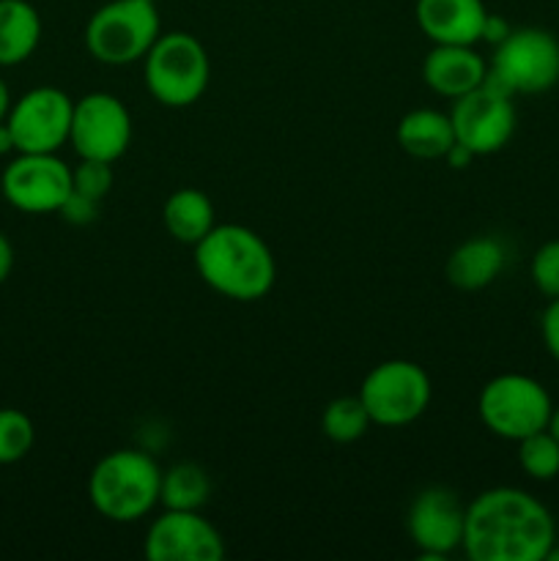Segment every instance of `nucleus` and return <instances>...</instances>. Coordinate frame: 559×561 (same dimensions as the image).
Returning <instances> with one entry per match:
<instances>
[{
    "label": "nucleus",
    "instance_id": "f257e3e1",
    "mask_svg": "<svg viewBox=\"0 0 559 561\" xmlns=\"http://www.w3.org/2000/svg\"><path fill=\"white\" fill-rule=\"evenodd\" d=\"M554 542V515L521 488H491L466 507L460 548L471 561H543Z\"/></svg>",
    "mask_w": 559,
    "mask_h": 561
},
{
    "label": "nucleus",
    "instance_id": "f03ea898",
    "mask_svg": "<svg viewBox=\"0 0 559 561\" xmlns=\"http://www.w3.org/2000/svg\"><path fill=\"white\" fill-rule=\"evenodd\" d=\"M195 268L203 283L233 301H258L274 288L277 263L266 241L244 225H214L195 244Z\"/></svg>",
    "mask_w": 559,
    "mask_h": 561
},
{
    "label": "nucleus",
    "instance_id": "7ed1b4c3",
    "mask_svg": "<svg viewBox=\"0 0 559 561\" xmlns=\"http://www.w3.org/2000/svg\"><path fill=\"white\" fill-rule=\"evenodd\" d=\"M162 469L142 449H115L93 466L88 499L102 518L135 524L159 504Z\"/></svg>",
    "mask_w": 559,
    "mask_h": 561
},
{
    "label": "nucleus",
    "instance_id": "20e7f679",
    "mask_svg": "<svg viewBox=\"0 0 559 561\" xmlns=\"http://www.w3.org/2000/svg\"><path fill=\"white\" fill-rule=\"evenodd\" d=\"M146 88L164 107H190L206 93L212 60L192 33H159L146 58Z\"/></svg>",
    "mask_w": 559,
    "mask_h": 561
},
{
    "label": "nucleus",
    "instance_id": "39448f33",
    "mask_svg": "<svg viewBox=\"0 0 559 561\" xmlns=\"http://www.w3.org/2000/svg\"><path fill=\"white\" fill-rule=\"evenodd\" d=\"M162 33L153 0H107L85 25V47L99 64L126 66L142 60Z\"/></svg>",
    "mask_w": 559,
    "mask_h": 561
},
{
    "label": "nucleus",
    "instance_id": "423d86ee",
    "mask_svg": "<svg viewBox=\"0 0 559 561\" xmlns=\"http://www.w3.org/2000/svg\"><path fill=\"white\" fill-rule=\"evenodd\" d=\"M554 400L537 378L524 373H502L482 387L477 398V414L493 436L515 442L546 431Z\"/></svg>",
    "mask_w": 559,
    "mask_h": 561
},
{
    "label": "nucleus",
    "instance_id": "0eeeda50",
    "mask_svg": "<svg viewBox=\"0 0 559 561\" xmlns=\"http://www.w3.org/2000/svg\"><path fill=\"white\" fill-rule=\"evenodd\" d=\"M486 80L510 96L551 91L559 82V38L543 27L510 31V36L493 47Z\"/></svg>",
    "mask_w": 559,
    "mask_h": 561
},
{
    "label": "nucleus",
    "instance_id": "6e6552de",
    "mask_svg": "<svg viewBox=\"0 0 559 561\" xmlns=\"http://www.w3.org/2000/svg\"><path fill=\"white\" fill-rule=\"evenodd\" d=\"M433 398L431 376L417 362L389 359L373 367L360 387L373 425L403 427L420 420Z\"/></svg>",
    "mask_w": 559,
    "mask_h": 561
},
{
    "label": "nucleus",
    "instance_id": "1a4fd4ad",
    "mask_svg": "<svg viewBox=\"0 0 559 561\" xmlns=\"http://www.w3.org/2000/svg\"><path fill=\"white\" fill-rule=\"evenodd\" d=\"M75 99L55 85H38L22 93L9 110L16 153H58L69 142Z\"/></svg>",
    "mask_w": 559,
    "mask_h": 561
},
{
    "label": "nucleus",
    "instance_id": "9d476101",
    "mask_svg": "<svg viewBox=\"0 0 559 561\" xmlns=\"http://www.w3.org/2000/svg\"><path fill=\"white\" fill-rule=\"evenodd\" d=\"M449 121H453L455 140L471 148L477 157L497 153L515 135L513 96L493 85L491 80H486L475 91L453 99Z\"/></svg>",
    "mask_w": 559,
    "mask_h": 561
},
{
    "label": "nucleus",
    "instance_id": "9b49d317",
    "mask_svg": "<svg viewBox=\"0 0 559 561\" xmlns=\"http://www.w3.org/2000/svg\"><path fill=\"white\" fill-rule=\"evenodd\" d=\"M0 192L22 214H55L71 195V168L58 153H16L0 175Z\"/></svg>",
    "mask_w": 559,
    "mask_h": 561
},
{
    "label": "nucleus",
    "instance_id": "f8f14e48",
    "mask_svg": "<svg viewBox=\"0 0 559 561\" xmlns=\"http://www.w3.org/2000/svg\"><path fill=\"white\" fill-rule=\"evenodd\" d=\"M69 142L80 159H121L132 142V115L118 96L93 91L75 102Z\"/></svg>",
    "mask_w": 559,
    "mask_h": 561
},
{
    "label": "nucleus",
    "instance_id": "ddd939ff",
    "mask_svg": "<svg viewBox=\"0 0 559 561\" xmlns=\"http://www.w3.org/2000/svg\"><path fill=\"white\" fill-rule=\"evenodd\" d=\"M466 507L458 493L444 485L420 491L406 515V529L420 551V559L442 561L464 546Z\"/></svg>",
    "mask_w": 559,
    "mask_h": 561
},
{
    "label": "nucleus",
    "instance_id": "4468645a",
    "mask_svg": "<svg viewBox=\"0 0 559 561\" xmlns=\"http://www.w3.org/2000/svg\"><path fill=\"white\" fill-rule=\"evenodd\" d=\"M142 551L151 561H223L225 540L201 510H164L148 526Z\"/></svg>",
    "mask_w": 559,
    "mask_h": 561
},
{
    "label": "nucleus",
    "instance_id": "2eb2a0df",
    "mask_svg": "<svg viewBox=\"0 0 559 561\" xmlns=\"http://www.w3.org/2000/svg\"><path fill=\"white\" fill-rule=\"evenodd\" d=\"M414 16L433 44L475 47L482 42L488 9L482 0H417Z\"/></svg>",
    "mask_w": 559,
    "mask_h": 561
},
{
    "label": "nucleus",
    "instance_id": "dca6fc26",
    "mask_svg": "<svg viewBox=\"0 0 559 561\" xmlns=\"http://www.w3.org/2000/svg\"><path fill=\"white\" fill-rule=\"evenodd\" d=\"M488 64L475 47L460 44H433L422 64V80L433 93L444 99H458L486 82Z\"/></svg>",
    "mask_w": 559,
    "mask_h": 561
},
{
    "label": "nucleus",
    "instance_id": "f3484780",
    "mask_svg": "<svg viewBox=\"0 0 559 561\" xmlns=\"http://www.w3.org/2000/svg\"><path fill=\"white\" fill-rule=\"evenodd\" d=\"M507 250L493 236H475L466 239L447 257V279L458 290H482L504 272Z\"/></svg>",
    "mask_w": 559,
    "mask_h": 561
},
{
    "label": "nucleus",
    "instance_id": "a211bd4d",
    "mask_svg": "<svg viewBox=\"0 0 559 561\" xmlns=\"http://www.w3.org/2000/svg\"><path fill=\"white\" fill-rule=\"evenodd\" d=\"M398 142L414 159H444L455 142V129L449 113L420 107L411 110L398 124Z\"/></svg>",
    "mask_w": 559,
    "mask_h": 561
},
{
    "label": "nucleus",
    "instance_id": "6ab92c4d",
    "mask_svg": "<svg viewBox=\"0 0 559 561\" xmlns=\"http://www.w3.org/2000/svg\"><path fill=\"white\" fill-rule=\"evenodd\" d=\"M42 42V16L27 0H0V66H20Z\"/></svg>",
    "mask_w": 559,
    "mask_h": 561
},
{
    "label": "nucleus",
    "instance_id": "aec40b11",
    "mask_svg": "<svg viewBox=\"0 0 559 561\" xmlns=\"http://www.w3.org/2000/svg\"><path fill=\"white\" fill-rule=\"evenodd\" d=\"M162 222L175 241L195 247L217 225L212 197L192 186L175 190L162 206Z\"/></svg>",
    "mask_w": 559,
    "mask_h": 561
},
{
    "label": "nucleus",
    "instance_id": "412c9836",
    "mask_svg": "<svg viewBox=\"0 0 559 561\" xmlns=\"http://www.w3.org/2000/svg\"><path fill=\"white\" fill-rule=\"evenodd\" d=\"M212 496V480L206 469L197 463H175L173 469L162 471V488H159V504L164 510H201Z\"/></svg>",
    "mask_w": 559,
    "mask_h": 561
},
{
    "label": "nucleus",
    "instance_id": "4be33fe9",
    "mask_svg": "<svg viewBox=\"0 0 559 561\" xmlns=\"http://www.w3.org/2000/svg\"><path fill=\"white\" fill-rule=\"evenodd\" d=\"M370 425H373L370 414H367L360 394H354V398H334L332 403L323 409V416H321L323 436L334 444L360 442Z\"/></svg>",
    "mask_w": 559,
    "mask_h": 561
},
{
    "label": "nucleus",
    "instance_id": "5701e85b",
    "mask_svg": "<svg viewBox=\"0 0 559 561\" xmlns=\"http://www.w3.org/2000/svg\"><path fill=\"white\" fill-rule=\"evenodd\" d=\"M518 463L526 477L537 482H551L559 477V442L554 433L537 431L518 442Z\"/></svg>",
    "mask_w": 559,
    "mask_h": 561
},
{
    "label": "nucleus",
    "instance_id": "b1692460",
    "mask_svg": "<svg viewBox=\"0 0 559 561\" xmlns=\"http://www.w3.org/2000/svg\"><path fill=\"white\" fill-rule=\"evenodd\" d=\"M36 444L33 420L20 409H0V466L20 463Z\"/></svg>",
    "mask_w": 559,
    "mask_h": 561
},
{
    "label": "nucleus",
    "instance_id": "393cba45",
    "mask_svg": "<svg viewBox=\"0 0 559 561\" xmlns=\"http://www.w3.org/2000/svg\"><path fill=\"white\" fill-rule=\"evenodd\" d=\"M71 190L91 197V201H104L113 190V168H110V162L80 159V164L71 168Z\"/></svg>",
    "mask_w": 559,
    "mask_h": 561
},
{
    "label": "nucleus",
    "instance_id": "a878e982",
    "mask_svg": "<svg viewBox=\"0 0 559 561\" xmlns=\"http://www.w3.org/2000/svg\"><path fill=\"white\" fill-rule=\"evenodd\" d=\"M529 277L535 288L540 290L546 299H557L559 296V239L546 241L537 247L529 263Z\"/></svg>",
    "mask_w": 559,
    "mask_h": 561
},
{
    "label": "nucleus",
    "instance_id": "bb28decb",
    "mask_svg": "<svg viewBox=\"0 0 559 561\" xmlns=\"http://www.w3.org/2000/svg\"><path fill=\"white\" fill-rule=\"evenodd\" d=\"M60 217L69 225H91L99 217V201L80 195V192L71 190V195L66 197L64 206H60Z\"/></svg>",
    "mask_w": 559,
    "mask_h": 561
},
{
    "label": "nucleus",
    "instance_id": "cd10ccee",
    "mask_svg": "<svg viewBox=\"0 0 559 561\" xmlns=\"http://www.w3.org/2000/svg\"><path fill=\"white\" fill-rule=\"evenodd\" d=\"M540 334H543V345H546L548 356L559 365V296L557 299H548V307L543 310Z\"/></svg>",
    "mask_w": 559,
    "mask_h": 561
},
{
    "label": "nucleus",
    "instance_id": "c85d7f7f",
    "mask_svg": "<svg viewBox=\"0 0 559 561\" xmlns=\"http://www.w3.org/2000/svg\"><path fill=\"white\" fill-rule=\"evenodd\" d=\"M510 31H513V27H510V22L504 20V16H497L488 11L486 25H482V42H488L491 47H497V44H502L504 38L510 36Z\"/></svg>",
    "mask_w": 559,
    "mask_h": 561
},
{
    "label": "nucleus",
    "instance_id": "c756f323",
    "mask_svg": "<svg viewBox=\"0 0 559 561\" xmlns=\"http://www.w3.org/2000/svg\"><path fill=\"white\" fill-rule=\"evenodd\" d=\"M475 157L477 153L471 151V148H466L464 142L455 140L453 146H449V151L444 153V162H447L453 170H466L471 162H475Z\"/></svg>",
    "mask_w": 559,
    "mask_h": 561
},
{
    "label": "nucleus",
    "instance_id": "7c9ffc66",
    "mask_svg": "<svg viewBox=\"0 0 559 561\" xmlns=\"http://www.w3.org/2000/svg\"><path fill=\"white\" fill-rule=\"evenodd\" d=\"M11 268H14V247H11V241L0 230V285L11 277Z\"/></svg>",
    "mask_w": 559,
    "mask_h": 561
},
{
    "label": "nucleus",
    "instance_id": "2f4dec72",
    "mask_svg": "<svg viewBox=\"0 0 559 561\" xmlns=\"http://www.w3.org/2000/svg\"><path fill=\"white\" fill-rule=\"evenodd\" d=\"M11 151H16V146H14V135H11V129H9V124H0V157H5V153H11Z\"/></svg>",
    "mask_w": 559,
    "mask_h": 561
},
{
    "label": "nucleus",
    "instance_id": "473e14b6",
    "mask_svg": "<svg viewBox=\"0 0 559 561\" xmlns=\"http://www.w3.org/2000/svg\"><path fill=\"white\" fill-rule=\"evenodd\" d=\"M11 91H9V85H5V80L3 77H0V124H3L5 118H9V110H11Z\"/></svg>",
    "mask_w": 559,
    "mask_h": 561
},
{
    "label": "nucleus",
    "instance_id": "72a5a7b5",
    "mask_svg": "<svg viewBox=\"0 0 559 561\" xmlns=\"http://www.w3.org/2000/svg\"><path fill=\"white\" fill-rule=\"evenodd\" d=\"M548 431H551L554 438H557V442H559V405H554L551 420H548Z\"/></svg>",
    "mask_w": 559,
    "mask_h": 561
},
{
    "label": "nucleus",
    "instance_id": "f704fd0d",
    "mask_svg": "<svg viewBox=\"0 0 559 561\" xmlns=\"http://www.w3.org/2000/svg\"><path fill=\"white\" fill-rule=\"evenodd\" d=\"M543 561H559V540H557V542H554V546H551V548H548L546 559H543Z\"/></svg>",
    "mask_w": 559,
    "mask_h": 561
}]
</instances>
